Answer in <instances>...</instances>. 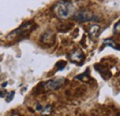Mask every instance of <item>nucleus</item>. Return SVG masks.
<instances>
[{
  "label": "nucleus",
  "mask_w": 120,
  "mask_h": 116,
  "mask_svg": "<svg viewBox=\"0 0 120 116\" xmlns=\"http://www.w3.org/2000/svg\"><path fill=\"white\" fill-rule=\"evenodd\" d=\"M53 11L58 18L67 19L73 14L74 7L72 3L68 0H60L53 7Z\"/></svg>",
  "instance_id": "f257e3e1"
},
{
  "label": "nucleus",
  "mask_w": 120,
  "mask_h": 116,
  "mask_svg": "<svg viewBox=\"0 0 120 116\" xmlns=\"http://www.w3.org/2000/svg\"><path fill=\"white\" fill-rule=\"evenodd\" d=\"M95 66H96V67H95V68H96V70L100 73L102 76H105V75H107V76H110V73H109V71H108L105 67L101 66V65H96Z\"/></svg>",
  "instance_id": "1a4fd4ad"
},
{
  "label": "nucleus",
  "mask_w": 120,
  "mask_h": 116,
  "mask_svg": "<svg viewBox=\"0 0 120 116\" xmlns=\"http://www.w3.org/2000/svg\"><path fill=\"white\" fill-rule=\"evenodd\" d=\"M35 28V25L33 22H25L22 25H20L18 29H16L15 30H13L8 36V38L9 40H13V39H18V38H22L25 37L27 35H29L30 32L33 30V29Z\"/></svg>",
  "instance_id": "f03ea898"
},
{
  "label": "nucleus",
  "mask_w": 120,
  "mask_h": 116,
  "mask_svg": "<svg viewBox=\"0 0 120 116\" xmlns=\"http://www.w3.org/2000/svg\"><path fill=\"white\" fill-rule=\"evenodd\" d=\"M114 31H115V33H120V19L116 23V25L114 27Z\"/></svg>",
  "instance_id": "9b49d317"
},
{
  "label": "nucleus",
  "mask_w": 120,
  "mask_h": 116,
  "mask_svg": "<svg viewBox=\"0 0 120 116\" xmlns=\"http://www.w3.org/2000/svg\"><path fill=\"white\" fill-rule=\"evenodd\" d=\"M12 116H19V114L17 113V112H13V113H12Z\"/></svg>",
  "instance_id": "ddd939ff"
},
{
  "label": "nucleus",
  "mask_w": 120,
  "mask_h": 116,
  "mask_svg": "<svg viewBox=\"0 0 120 116\" xmlns=\"http://www.w3.org/2000/svg\"><path fill=\"white\" fill-rule=\"evenodd\" d=\"M99 32H100V26L99 25H96V24L91 25L90 28H89V30H88L89 37H90V39H95L98 36Z\"/></svg>",
  "instance_id": "0eeeda50"
},
{
  "label": "nucleus",
  "mask_w": 120,
  "mask_h": 116,
  "mask_svg": "<svg viewBox=\"0 0 120 116\" xmlns=\"http://www.w3.org/2000/svg\"><path fill=\"white\" fill-rule=\"evenodd\" d=\"M95 18V16L92 12L89 10H80L78 11L74 15V19L79 21V22H87V21H91Z\"/></svg>",
  "instance_id": "20e7f679"
},
{
  "label": "nucleus",
  "mask_w": 120,
  "mask_h": 116,
  "mask_svg": "<svg viewBox=\"0 0 120 116\" xmlns=\"http://www.w3.org/2000/svg\"><path fill=\"white\" fill-rule=\"evenodd\" d=\"M41 42L45 45L52 46L56 43V34L53 30L48 29L45 30L41 36Z\"/></svg>",
  "instance_id": "39448f33"
},
{
  "label": "nucleus",
  "mask_w": 120,
  "mask_h": 116,
  "mask_svg": "<svg viewBox=\"0 0 120 116\" xmlns=\"http://www.w3.org/2000/svg\"><path fill=\"white\" fill-rule=\"evenodd\" d=\"M66 65H67V63L65 62V61H59V62H57L56 63V67H57V69L58 70H63L64 68H65V66H66Z\"/></svg>",
  "instance_id": "9d476101"
},
{
  "label": "nucleus",
  "mask_w": 120,
  "mask_h": 116,
  "mask_svg": "<svg viewBox=\"0 0 120 116\" xmlns=\"http://www.w3.org/2000/svg\"><path fill=\"white\" fill-rule=\"evenodd\" d=\"M104 45H105V46H110V47H112L114 49H116V50H119L120 51V45L119 44H115L112 40H109V39L105 40L104 41Z\"/></svg>",
  "instance_id": "6e6552de"
},
{
  "label": "nucleus",
  "mask_w": 120,
  "mask_h": 116,
  "mask_svg": "<svg viewBox=\"0 0 120 116\" xmlns=\"http://www.w3.org/2000/svg\"><path fill=\"white\" fill-rule=\"evenodd\" d=\"M50 111H51V106H50V105H48V106H46V107H45V110L43 109V111H42V112H43V113H44V114H48V113H50Z\"/></svg>",
  "instance_id": "f8f14e48"
},
{
  "label": "nucleus",
  "mask_w": 120,
  "mask_h": 116,
  "mask_svg": "<svg viewBox=\"0 0 120 116\" xmlns=\"http://www.w3.org/2000/svg\"><path fill=\"white\" fill-rule=\"evenodd\" d=\"M66 79L65 78H54V79H50L46 82H44L42 84V86L44 87V89L46 91H52V90H56L58 89L65 84Z\"/></svg>",
  "instance_id": "7ed1b4c3"
},
{
  "label": "nucleus",
  "mask_w": 120,
  "mask_h": 116,
  "mask_svg": "<svg viewBox=\"0 0 120 116\" xmlns=\"http://www.w3.org/2000/svg\"><path fill=\"white\" fill-rule=\"evenodd\" d=\"M69 58L74 63H79V62H83V60L85 59V55H84V54L82 53L81 50L76 49L75 51H73L69 54Z\"/></svg>",
  "instance_id": "423d86ee"
}]
</instances>
